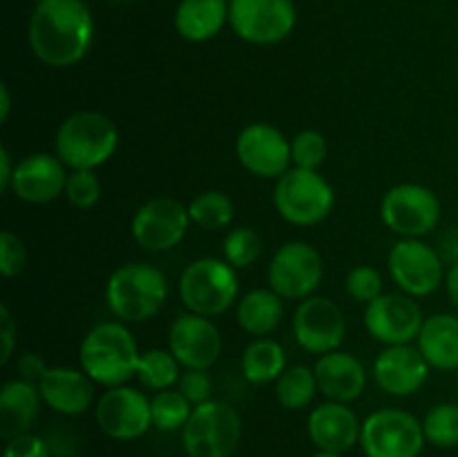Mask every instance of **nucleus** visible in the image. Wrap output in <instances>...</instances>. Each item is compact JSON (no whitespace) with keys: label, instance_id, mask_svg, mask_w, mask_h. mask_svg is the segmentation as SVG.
I'll list each match as a JSON object with an SVG mask.
<instances>
[{"label":"nucleus","instance_id":"nucleus-42","mask_svg":"<svg viewBox=\"0 0 458 457\" xmlns=\"http://www.w3.org/2000/svg\"><path fill=\"white\" fill-rule=\"evenodd\" d=\"M18 370H21V379L31 381V384L38 385V381L43 379V375L47 372V363L40 354H25V357L18 361Z\"/></svg>","mask_w":458,"mask_h":457},{"label":"nucleus","instance_id":"nucleus-34","mask_svg":"<svg viewBox=\"0 0 458 457\" xmlns=\"http://www.w3.org/2000/svg\"><path fill=\"white\" fill-rule=\"evenodd\" d=\"M262 255V237L255 228L237 227L224 240V260L235 269H246Z\"/></svg>","mask_w":458,"mask_h":457},{"label":"nucleus","instance_id":"nucleus-32","mask_svg":"<svg viewBox=\"0 0 458 457\" xmlns=\"http://www.w3.org/2000/svg\"><path fill=\"white\" fill-rule=\"evenodd\" d=\"M152 410V426L161 433H177V430L186 428L188 419H191L192 406L179 390H161L150 399Z\"/></svg>","mask_w":458,"mask_h":457},{"label":"nucleus","instance_id":"nucleus-8","mask_svg":"<svg viewBox=\"0 0 458 457\" xmlns=\"http://www.w3.org/2000/svg\"><path fill=\"white\" fill-rule=\"evenodd\" d=\"M425 442L423 421L401 408H383L362 421L365 457H419Z\"/></svg>","mask_w":458,"mask_h":457},{"label":"nucleus","instance_id":"nucleus-9","mask_svg":"<svg viewBox=\"0 0 458 457\" xmlns=\"http://www.w3.org/2000/svg\"><path fill=\"white\" fill-rule=\"evenodd\" d=\"M380 218L396 236L423 237L437 228L441 220V202L437 193L423 184H398L385 193Z\"/></svg>","mask_w":458,"mask_h":457},{"label":"nucleus","instance_id":"nucleus-19","mask_svg":"<svg viewBox=\"0 0 458 457\" xmlns=\"http://www.w3.org/2000/svg\"><path fill=\"white\" fill-rule=\"evenodd\" d=\"M67 166L49 152L22 157L13 170L9 191L27 204H49L65 193Z\"/></svg>","mask_w":458,"mask_h":457},{"label":"nucleus","instance_id":"nucleus-25","mask_svg":"<svg viewBox=\"0 0 458 457\" xmlns=\"http://www.w3.org/2000/svg\"><path fill=\"white\" fill-rule=\"evenodd\" d=\"M231 0H182L174 12V30L183 40L204 43L228 22Z\"/></svg>","mask_w":458,"mask_h":457},{"label":"nucleus","instance_id":"nucleus-45","mask_svg":"<svg viewBox=\"0 0 458 457\" xmlns=\"http://www.w3.org/2000/svg\"><path fill=\"white\" fill-rule=\"evenodd\" d=\"M9 110H12V94H9L7 83H0V121L9 119Z\"/></svg>","mask_w":458,"mask_h":457},{"label":"nucleus","instance_id":"nucleus-46","mask_svg":"<svg viewBox=\"0 0 458 457\" xmlns=\"http://www.w3.org/2000/svg\"><path fill=\"white\" fill-rule=\"evenodd\" d=\"M313 457H343L340 453H329V451H318Z\"/></svg>","mask_w":458,"mask_h":457},{"label":"nucleus","instance_id":"nucleus-15","mask_svg":"<svg viewBox=\"0 0 458 457\" xmlns=\"http://www.w3.org/2000/svg\"><path fill=\"white\" fill-rule=\"evenodd\" d=\"M347 321L338 305L327 296H309L293 314V336L311 354H329L343 345Z\"/></svg>","mask_w":458,"mask_h":457},{"label":"nucleus","instance_id":"nucleus-20","mask_svg":"<svg viewBox=\"0 0 458 457\" xmlns=\"http://www.w3.org/2000/svg\"><path fill=\"white\" fill-rule=\"evenodd\" d=\"M428 375L429 363L411 343L387 345L374 361L376 384L394 397H410L419 392L428 381Z\"/></svg>","mask_w":458,"mask_h":457},{"label":"nucleus","instance_id":"nucleus-14","mask_svg":"<svg viewBox=\"0 0 458 457\" xmlns=\"http://www.w3.org/2000/svg\"><path fill=\"white\" fill-rule=\"evenodd\" d=\"M188 206L174 197H152L132 218V237L146 251H170L186 237L191 227Z\"/></svg>","mask_w":458,"mask_h":457},{"label":"nucleus","instance_id":"nucleus-30","mask_svg":"<svg viewBox=\"0 0 458 457\" xmlns=\"http://www.w3.org/2000/svg\"><path fill=\"white\" fill-rule=\"evenodd\" d=\"M179 367H182V363L174 358V354L170 349L152 348L141 352L137 367V379L146 388L161 392V390H170L174 384H179V379H182Z\"/></svg>","mask_w":458,"mask_h":457},{"label":"nucleus","instance_id":"nucleus-39","mask_svg":"<svg viewBox=\"0 0 458 457\" xmlns=\"http://www.w3.org/2000/svg\"><path fill=\"white\" fill-rule=\"evenodd\" d=\"M179 392L192 403V406H201V403L210 401V392H213V384L206 370H186L179 379Z\"/></svg>","mask_w":458,"mask_h":457},{"label":"nucleus","instance_id":"nucleus-33","mask_svg":"<svg viewBox=\"0 0 458 457\" xmlns=\"http://www.w3.org/2000/svg\"><path fill=\"white\" fill-rule=\"evenodd\" d=\"M423 433L438 448L458 446V403H438L425 415Z\"/></svg>","mask_w":458,"mask_h":457},{"label":"nucleus","instance_id":"nucleus-11","mask_svg":"<svg viewBox=\"0 0 458 457\" xmlns=\"http://www.w3.org/2000/svg\"><path fill=\"white\" fill-rule=\"evenodd\" d=\"M325 276V263L316 246L291 240L273 254L268 264V282L284 300H304L313 296Z\"/></svg>","mask_w":458,"mask_h":457},{"label":"nucleus","instance_id":"nucleus-26","mask_svg":"<svg viewBox=\"0 0 458 457\" xmlns=\"http://www.w3.org/2000/svg\"><path fill=\"white\" fill-rule=\"evenodd\" d=\"M416 348L437 370H458V318L452 314H434L425 318Z\"/></svg>","mask_w":458,"mask_h":457},{"label":"nucleus","instance_id":"nucleus-5","mask_svg":"<svg viewBox=\"0 0 458 457\" xmlns=\"http://www.w3.org/2000/svg\"><path fill=\"white\" fill-rule=\"evenodd\" d=\"M240 294L237 269L219 258H199L183 269L179 296L188 312L199 316H219L228 312Z\"/></svg>","mask_w":458,"mask_h":457},{"label":"nucleus","instance_id":"nucleus-31","mask_svg":"<svg viewBox=\"0 0 458 457\" xmlns=\"http://www.w3.org/2000/svg\"><path fill=\"white\" fill-rule=\"evenodd\" d=\"M191 222L204 231H219L226 228L235 218V204L222 191H204L188 204Z\"/></svg>","mask_w":458,"mask_h":457},{"label":"nucleus","instance_id":"nucleus-18","mask_svg":"<svg viewBox=\"0 0 458 457\" xmlns=\"http://www.w3.org/2000/svg\"><path fill=\"white\" fill-rule=\"evenodd\" d=\"M168 349L186 370H208L222 354V334L208 316L179 314L170 325Z\"/></svg>","mask_w":458,"mask_h":457},{"label":"nucleus","instance_id":"nucleus-36","mask_svg":"<svg viewBox=\"0 0 458 457\" xmlns=\"http://www.w3.org/2000/svg\"><path fill=\"white\" fill-rule=\"evenodd\" d=\"M291 160L295 168L318 170L327 160V139L318 130H302L291 139Z\"/></svg>","mask_w":458,"mask_h":457},{"label":"nucleus","instance_id":"nucleus-29","mask_svg":"<svg viewBox=\"0 0 458 457\" xmlns=\"http://www.w3.org/2000/svg\"><path fill=\"white\" fill-rule=\"evenodd\" d=\"M318 392L316 372L307 366H289L276 381V397L286 410H302Z\"/></svg>","mask_w":458,"mask_h":457},{"label":"nucleus","instance_id":"nucleus-37","mask_svg":"<svg viewBox=\"0 0 458 457\" xmlns=\"http://www.w3.org/2000/svg\"><path fill=\"white\" fill-rule=\"evenodd\" d=\"M344 289L356 303L369 305L371 300L383 296V276L369 264H358L344 278Z\"/></svg>","mask_w":458,"mask_h":457},{"label":"nucleus","instance_id":"nucleus-43","mask_svg":"<svg viewBox=\"0 0 458 457\" xmlns=\"http://www.w3.org/2000/svg\"><path fill=\"white\" fill-rule=\"evenodd\" d=\"M13 170H16V164L12 161L7 146H0V188L3 191H9V186H12Z\"/></svg>","mask_w":458,"mask_h":457},{"label":"nucleus","instance_id":"nucleus-41","mask_svg":"<svg viewBox=\"0 0 458 457\" xmlns=\"http://www.w3.org/2000/svg\"><path fill=\"white\" fill-rule=\"evenodd\" d=\"M0 341H3L0 363H7L9 358H12L13 348H16V323H13L9 307L4 303L0 305Z\"/></svg>","mask_w":458,"mask_h":457},{"label":"nucleus","instance_id":"nucleus-21","mask_svg":"<svg viewBox=\"0 0 458 457\" xmlns=\"http://www.w3.org/2000/svg\"><path fill=\"white\" fill-rule=\"evenodd\" d=\"M307 430L318 451L340 453L343 455V453L352 451L356 444H360L362 421L349 408V403L325 401L311 410Z\"/></svg>","mask_w":458,"mask_h":457},{"label":"nucleus","instance_id":"nucleus-13","mask_svg":"<svg viewBox=\"0 0 458 457\" xmlns=\"http://www.w3.org/2000/svg\"><path fill=\"white\" fill-rule=\"evenodd\" d=\"M94 417L98 428L116 442H134L152 428L150 399L130 385L107 388L98 399Z\"/></svg>","mask_w":458,"mask_h":457},{"label":"nucleus","instance_id":"nucleus-35","mask_svg":"<svg viewBox=\"0 0 458 457\" xmlns=\"http://www.w3.org/2000/svg\"><path fill=\"white\" fill-rule=\"evenodd\" d=\"M101 179L97 177L94 170H70L67 175V184H65V200L70 202L74 209L79 211H88L101 200Z\"/></svg>","mask_w":458,"mask_h":457},{"label":"nucleus","instance_id":"nucleus-44","mask_svg":"<svg viewBox=\"0 0 458 457\" xmlns=\"http://www.w3.org/2000/svg\"><path fill=\"white\" fill-rule=\"evenodd\" d=\"M445 287H447V296H450V300L458 307V260L452 264L450 272H447Z\"/></svg>","mask_w":458,"mask_h":457},{"label":"nucleus","instance_id":"nucleus-38","mask_svg":"<svg viewBox=\"0 0 458 457\" xmlns=\"http://www.w3.org/2000/svg\"><path fill=\"white\" fill-rule=\"evenodd\" d=\"M27 264L25 242L12 231L0 233V272L4 278H13L22 273Z\"/></svg>","mask_w":458,"mask_h":457},{"label":"nucleus","instance_id":"nucleus-7","mask_svg":"<svg viewBox=\"0 0 458 457\" xmlns=\"http://www.w3.org/2000/svg\"><path fill=\"white\" fill-rule=\"evenodd\" d=\"M242 439V417L228 401L210 399L195 406L182 444L188 457H233Z\"/></svg>","mask_w":458,"mask_h":457},{"label":"nucleus","instance_id":"nucleus-23","mask_svg":"<svg viewBox=\"0 0 458 457\" xmlns=\"http://www.w3.org/2000/svg\"><path fill=\"white\" fill-rule=\"evenodd\" d=\"M38 390L43 403L58 415H83L94 401V381L74 367H47L38 381Z\"/></svg>","mask_w":458,"mask_h":457},{"label":"nucleus","instance_id":"nucleus-22","mask_svg":"<svg viewBox=\"0 0 458 457\" xmlns=\"http://www.w3.org/2000/svg\"><path fill=\"white\" fill-rule=\"evenodd\" d=\"M313 372H316L318 392L325 394L327 401L352 403L367 388L365 366L349 352L335 349V352L322 354Z\"/></svg>","mask_w":458,"mask_h":457},{"label":"nucleus","instance_id":"nucleus-16","mask_svg":"<svg viewBox=\"0 0 458 457\" xmlns=\"http://www.w3.org/2000/svg\"><path fill=\"white\" fill-rule=\"evenodd\" d=\"M240 164L255 177L280 179L291 168V139L271 124H250L237 134Z\"/></svg>","mask_w":458,"mask_h":457},{"label":"nucleus","instance_id":"nucleus-1","mask_svg":"<svg viewBox=\"0 0 458 457\" xmlns=\"http://www.w3.org/2000/svg\"><path fill=\"white\" fill-rule=\"evenodd\" d=\"M27 39L34 56L49 67L83 61L94 39V18L85 0H38Z\"/></svg>","mask_w":458,"mask_h":457},{"label":"nucleus","instance_id":"nucleus-10","mask_svg":"<svg viewBox=\"0 0 458 457\" xmlns=\"http://www.w3.org/2000/svg\"><path fill=\"white\" fill-rule=\"evenodd\" d=\"M233 31L250 45L282 43L298 22L293 0H231Z\"/></svg>","mask_w":458,"mask_h":457},{"label":"nucleus","instance_id":"nucleus-28","mask_svg":"<svg viewBox=\"0 0 458 457\" xmlns=\"http://www.w3.org/2000/svg\"><path fill=\"white\" fill-rule=\"evenodd\" d=\"M284 370L286 354L277 341L262 336V339H255L253 343L246 345L244 354H242V372H244L246 381L264 385L268 381L280 379Z\"/></svg>","mask_w":458,"mask_h":457},{"label":"nucleus","instance_id":"nucleus-6","mask_svg":"<svg viewBox=\"0 0 458 457\" xmlns=\"http://www.w3.org/2000/svg\"><path fill=\"white\" fill-rule=\"evenodd\" d=\"M273 204L282 220L295 227H313L329 218L335 204L331 184L318 170L289 168L273 188Z\"/></svg>","mask_w":458,"mask_h":457},{"label":"nucleus","instance_id":"nucleus-12","mask_svg":"<svg viewBox=\"0 0 458 457\" xmlns=\"http://www.w3.org/2000/svg\"><path fill=\"white\" fill-rule=\"evenodd\" d=\"M394 282L411 298H423L445 282L443 258L420 237H403L387 258Z\"/></svg>","mask_w":458,"mask_h":457},{"label":"nucleus","instance_id":"nucleus-3","mask_svg":"<svg viewBox=\"0 0 458 457\" xmlns=\"http://www.w3.org/2000/svg\"><path fill=\"white\" fill-rule=\"evenodd\" d=\"M119 146V130L103 112L83 110L67 116L54 137V155L67 170H94L106 164Z\"/></svg>","mask_w":458,"mask_h":457},{"label":"nucleus","instance_id":"nucleus-40","mask_svg":"<svg viewBox=\"0 0 458 457\" xmlns=\"http://www.w3.org/2000/svg\"><path fill=\"white\" fill-rule=\"evenodd\" d=\"M3 457H52V451L43 437L25 433L4 444Z\"/></svg>","mask_w":458,"mask_h":457},{"label":"nucleus","instance_id":"nucleus-4","mask_svg":"<svg viewBox=\"0 0 458 457\" xmlns=\"http://www.w3.org/2000/svg\"><path fill=\"white\" fill-rule=\"evenodd\" d=\"M168 298V280L152 264L130 263L116 269L106 285L110 312L121 323H146L155 318Z\"/></svg>","mask_w":458,"mask_h":457},{"label":"nucleus","instance_id":"nucleus-17","mask_svg":"<svg viewBox=\"0 0 458 457\" xmlns=\"http://www.w3.org/2000/svg\"><path fill=\"white\" fill-rule=\"evenodd\" d=\"M425 318L407 294H383L365 309V327L383 345H407L419 339Z\"/></svg>","mask_w":458,"mask_h":457},{"label":"nucleus","instance_id":"nucleus-27","mask_svg":"<svg viewBox=\"0 0 458 457\" xmlns=\"http://www.w3.org/2000/svg\"><path fill=\"white\" fill-rule=\"evenodd\" d=\"M237 323L250 336H268L284 318V298L273 289H253L237 303Z\"/></svg>","mask_w":458,"mask_h":457},{"label":"nucleus","instance_id":"nucleus-24","mask_svg":"<svg viewBox=\"0 0 458 457\" xmlns=\"http://www.w3.org/2000/svg\"><path fill=\"white\" fill-rule=\"evenodd\" d=\"M40 403H43L40 390L31 381L13 379L3 385L0 390V435L4 442L30 433L40 415Z\"/></svg>","mask_w":458,"mask_h":457},{"label":"nucleus","instance_id":"nucleus-2","mask_svg":"<svg viewBox=\"0 0 458 457\" xmlns=\"http://www.w3.org/2000/svg\"><path fill=\"white\" fill-rule=\"evenodd\" d=\"M139 345L123 323H98L85 334L79 349L81 370L103 388L125 385L137 376Z\"/></svg>","mask_w":458,"mask_h":457}]
</instances>
